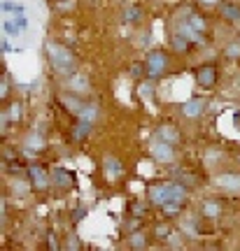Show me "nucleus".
Returning <instances> with one entry per match:
<instances>
[{
	"label": "nucleus",
	"instance_id": "f257e3e1",
	"mask_svg": "<svg viewBox=\"0 0 240 251\" xmlns=\"http://www.w3.org/2000/svg\"><path fill=\"white\" fill-rule=\"evenodd\" d=\"M47 54H49V61H52V65L59 72H63V75H75V56H72L70 49L49 42V45H47Z\"/></svg>",
	"mask_w": 240,
	"mask_h": 251
},
{
	"label": "nucleus",
	"instance_id": "f03ea898",
	"mask_svg": "<svg viewBox=\"0 0 240 251\" xmlns=\"http://www.w3.org/2000/svg\"><path fill=\"white\" fill-rule=\"evenodd\" d=\"M151 156H154L159 163H170L173 161V156H175V151H173V142H168V140L154 142L151 144Z\"/></svg>",
	"mask_w": 240,
	"mask_h": 251
},
{
	"label": "nucleus",
	"instance_id": "7ed1b4c3",
	"mask_svg": "<svg viewBox=\"0 0 240 251\" xmlns=\"http://www.w3.org/2000/svg\"><path fill=\"white\" fill-rule=\"evenodd\" d=\"M166 65H168V58L161 54V51H151V54L147 56V72H150L151 77H159V75H163Z\"/></svg>",
	"mask_w": 240,
	"mask_h": 251
},
{
	"label": "nucleus",
	"instance_id": "20e7f679",
	"mask_svg": "<svg viewBox=\"0 0 240 251\" xmlns=\"http://www.w3.org/2000/svg\"><path fill=\"white\" fill-rule=\"evenodd\" d=\"M150 198H151L154 205H166V202H168V184H163V186H151Z\"/></svg>",
	"mask_w": 240,
	"mask_h": 251
},
{
	"label": "nucleus",
	"instance_id": "39448f33",
	"mask_svg": "<svg viewBox=\"0 0 240 251\" xmlns=\"http://www.w3.org/2000/svg\"><path fill=\"white\" fill-rule=\"evenodd\" d=\"M217 184L224 188H231V191H240V175H219L217 177Z\"/></svg>",
	"mask_w": 240,
	"mask_h": 251
},
{
	"label": "nucleus",
	"instance_id": "423d86ee",
	"mask_svg": "<svg viewBox=\"0 0 240 251\" xmlns=\"http://www.w3.org/2000/svg\"><path fill=\"white\" fill-rule=\"evenodd\" d=\"M214 79H217L214 68H201V70H198V75H196V81H198L201 86H212Z\"/></svg>",
	"mask_w": 240,
	"mask_h": 251
},
{
	"label": "nucleus",
	"instance_id": "0eeeda50",
	"mask_svg": "<svg viewBox=\"0 0 240 251\" xmlns=\"http://www.w3.org/2000/svg\"><path fill=\"white\" fill-rule=\"evenodd\" d=\"M201 112H203V102L201 100H189V102L182 105V114L184 117H198Z\"/></svg>",
	"mask_w": 240,
	"mask_h": 251
},
{
	"label": "nucleus",
	"instance_id": "6e6552de",
	"mask_svg": "<svg viewBox=\"0 0 240 251\" xmlns=\"http://www.w3.org/2000/svg\"><path fill=\"white\" fill-rule=\"evenodd\" d=\"M105 175L110 177V179H117V177L121 175V165H119V161L112 158V156H107L105 158Z\"/></svg>",
	"mask_w": 240,
	"mask_h": 251
},
{
	"label": "nucleus",
	"instance_id": "1a4fd4ad",
	"mask_svg": "<svg viewBox=\"0 0 240 251\" xmlns=\"http://www.w3.org/2000/svg\"><path fill=\"white\" fill-rule=\"evenodd\" d=\"M26 149L28 151H42V149H45V140H42V135H37V133L28 135L26 137Z\"/></svg>",
	"mask_w": 240,
	"mask_h": 251
},
{
	"label": "nucleus",
	"instance_id": "9d476101",
	"mask_svg": "<svg viewBox=\"0 0 240 251\" xmlns=\"http://www.w3.org/2000/svg\"><path fill=\"white\" fill-rule=\"evenodd\" d=\"M30 177H33V184H35L37 188H45L47 184H49V179H47V175L42 168H30Z\"/></svg>",
	"mask_w": 240,
	"mask_h": 251
},
{
	"label": "nucleus",
	"instance_id": "9b49d317",
	"mask_svg": "<svg viewBox=\"0 0 240 251\" xmlns=\"http://www.w3.org/2000/svg\"><path fill=\"white\" fill-rule=\"evenodd\" d=\"M2 30H5V35H7V37H14V35H19V33L24 30V28L19 26L17 19H7V21L2 24Z\"/></svg>",
	"mask_w": 240,
	"mask_h": 251
},
{
	"label": "nucleus",
	"instance_id": "f8f14e48",
	"mask_svg": "<svg viewBox=\"0 0 240 251\" xmlns=\"http://www.w3.org/2000/svg\"><path fill=\"white\" fill-rule=\"evenodd\" d=\"M159 135L163 137V140H168V142H173V144H175V142L180 140L178 130H175L173 126H161V128H159Z\"/></svg>",
	"mask_w": 240,
	"mask_h": 251
},
{
	"label": "nucleus",
	"instance_id": "ddd939ff",
	"mask_svg": "<svg viewBox=\"0 0 240 251\" xmlns=\"http://www.w3.org/2000/svg\"><path fill=\"white\" fill-rule=\"evenodd\" d=\"M96 114H98V109L93 107V105H82V109H80V119H84V121H91V124H93Z\"/></svg>",
	"mask_w": 240,
	"mask_h": 251
},
{
	"label": "nucleus",
	"instance_id": "4468645a",
	"mask_svg": "<svg viewBox=\"0 0 240 251\" xmlns=\"http://www.w3.org/2000/svg\"><path fill=\"white\" fill-rule=\"evenodd\" d=\"M89 130H91V121L80 119V126H77V130H75V140H84V137L89 135Z\"/></svg>",
	"mask_w": 240,
	"mask_h": 251
},
{
	"label": "nucleus",
	"instance_id": "2eb2a0df",
	"mask_svg": "<svg viewBox=\"0 0 240 251\" xmlns=\"http://www.w3.org/2000/svg\"><path fill=\"white\" fill-rule=\"evenodd\" d=\"M54 181H56L59 186H70L72 177H70V175H68L65 170H56V172H54Z\"/></svg>",
	"mask_w": 240,
	"mask_h": 251
},
{
	"label": "nucleus",
	"instance_id": "dca6fc26",
	"mask_svg": "<svg viewBox=\"0 0 240 251\" xmlns=\"http://www.w3.org/2000/svg\"><path fill=\"white\" fill-rule=\"evenodd\" d=\"M219 212H222V209H219V205H217V202H205L203 205V214L205 216H219Z\"/></svg>",
	"mask_w": 240,
	"mask_h": 251
},
{
	"label": "nucleus",
	"instance_id": "f3484780",
	"mask_svg": "<svg viewBox=\"0 0 240 251\" xmlns=\"http://www.w3.org/2000/svg\"><path fill=\"white\" fill-rule=\"evenodd\" d=\"M224 14H226V19H231V21H238L240 19V9L236 7V5H224Z\"/></svg>",
	"mask_w": 240,
	"mask_h": 251
},
{
	"label": "nucleus",
	"instance_id": "a211bd4d",
	"mask_svg": "<svg viewBox=\"0 0 240 251\" xmlns=\"http://www.w3.org/2000/svg\"><path fill=\"white\" fill-rule=\"evenodd\" d=\"M189 42H191V40H189V37H184L182 33H180V30L175 33V47H178L180 51H184V49L189 47Z\"/></svg>",
	"mask_w": 240,
	"mask_h": 251
},
{
	"label": "nucleus",
	"instance_id": "6ab92c4d",
	"mask_svg": "<svg viewBox=\"0 0 240 251\" xmlns=\"http://www.w3.org/2000/svg\"><path fill=\"white\" fill-rule=\"evenodd\" d=\"M131 247H133V249H143L145 247V237L140 233H135L133 237H131Z\"/></svg>",
	"mask_w": 240,
	"mask_h": 251
},
{
	"label": "nucleus",
	"instance_id": "aec40b11",
	"mask_svg": "<svg viewBox=\"0 0 240 251\" xmlns=\"http://www.w3.org/2000/svg\"><path fill=\"white\" fill-rule=\"evenodd\" d=\"M189 24L196 28V30H205V21L203 19H198V17H189Z\"/></svg>",
	"mask_w": 240,
	"mask_h": 251
},
{
	"label": "nucleus",
	"instance_id": "412c9836",
	"mask_svg": "<svg viewBox=\"0 0 240 251\" xmlns=\"http://www.w3.org/2000/svg\"><path fill=\"white\" fill-rule=\"evenodd\" d=\"M226 54L231 56V58L240 56V42H233V45H229V49H226Z\"/></svg>",
	"mask_w": 240,
	"mask_h": 251
},
{
	"label": "nucleus",
	"instance_id": "4be33fe9",
	"mask_svg": "<svg viewBox=\"0 0 240 251\" xmlns=\"http://www.w3.org/2000/svg\"><path fill=\"white\" fill-rule=\"evenodd\" d=\"M72 86H80V91H87V79L75 75V77H72Z\"/></svg>",
	"mask_w": 240,
	"mask_h": 251
},
{
	"label": "nucleus",
	"instance_id": "5701e85b",
	"mask_svg": "<svg viewBox=\"0 0 240 251\" xmlns=\"http://www.w3.org/2000/svg\"><path fill=\"white\" fill-rule=\"evenodd\" d=\"M9 117L14 119V121H17V119H21V105H19V102H14V105H12V109H9Z\"/></svg>",
	"mask_w": 240,
	"mask_h": 251
},
{
	"label": "nucleus",
	"instance_id": "b1692460",
	"mask_svg": "<svg viewBox=\"0 0 240 251\" xmlns=\"http://www.w3.org/2000/svg\"><path fill=\"white\" fill-rule=\"evenodd\" d=\"M138 19V9H126V21H135Z\"/></svg>",
	"mask_w": 240,
	"mask_h": 251
},
{
	"label": "nucleus",
	"instance_id": "393cba45",
	"mask_svg": "<svg viewBox=\"0 0 240 251\" xmlns=\"http://www.w3.org/2000/svg\"><path fill=\"white\" fill-rule=\"evenodd\" d=\"M156 235H159V237H166V235H170L168 226H159V228H156Z\"/></svg>",
	"mask_w": 240,
	"mask_h": 251
},
{
	"label": "nucleus",
	"instance_id": "a878e982",
	"mask_svg": "<svg viewBox=\"0 0 240 251\" xmlns=\"http://www.w3.org/2000/svg\"><path fill=\"white\" fill-rule=\"evenodd\" d=\"M0 96H2V98L7 96V81H2V91H0Z\"/></svg>",
	"mask_w": 240,
	"mask_h": 251
},
{
	"label": "nucleus",
	"instance_id": "bb28decb",
	"mask_svg": "<svg viewBox=\"0 0 240 251\" xmlns=\"http://www.w3.org/2000/svg\"><path fill=\"white\" fill-rule=\"evenodd\" d=\"M2 49H5V51H9V42H7V35H5V40H2Z\"/></svg>",
	"mask_w": 240,
	"mask_h": 251
},
{
	"label": "nucleus",
	"instance_id": "cd10ccee",
	"mask_svg": "<svg viewBox=\"0 0 240 251\" xmlns=\"http://www.w3.org/2000/svg\"><path fill=\"white\" fill-rule=\"evenodd\" d=\"M201 2H205V5H212V2H217V0H201Z\"/></svg>",
	"mask_w": 240,
	"mask_h": 251
}]
</instances>
